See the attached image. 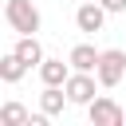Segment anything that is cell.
Masks as SVG:
<instances>
[{
  "label": "cell",
  "instance_id": "3",
  "mask_svg": "<svg viewBox=\"0 0 126 126\" xmlns=\"http://www.w3.org/2000/svg\"><path fill=\"white\" fill-rule=\"evenodd\" d=\"M94 75H98L102 87H118V83L126 79V51H122V47H102Z\"/></svg>",
  "mask_w": 126,
  "mask_h": 126
},
{
  "label": "cell",
  "instance_id": "11",
  "mask_svg": "<svg viewBox=\"0 0 126 126\" xmlns=\"http://www.w3.org/2000/svg\"><path fill=\"white\" fill-rule=\"evenodd\" d=\"M28 118H32V110L24 102H4L0 106V122L4 126H28Z\"/></svg>",
  "mask_w": 126,
  "mask_h": 126
},
{
  "label": "cell",
  "instance_id": "5",
  "mask_svg": "<svg viewBox=\"0 0 126 126\" xmlns=\"http://www.w3.org/2000/svg\"><path fill=\"white\" fill-rule=\"evenodd\" d=\"M87 118H91V126H122V122H126V110H122L110 94H98V98L87 106Z\"/></svg>",
  "mask_w": 126,
  "mask_h": 126
},
{
  "label": "cell",
  "instance_id": "4",
  "mask_svg": "<svg viewBox=\"0 0 126 126\" xmlns=\"http://www.w3.org/2000/svg\"><path fill=\"white\" fill-rule=\"evenodd\" d=\"M106 8L98 4V0H79V8H75V28L83 32V35H98L102 28H106Z\"/></svg>",
  "mask_w": 126,
  "mask_h": 126
},
{
  "label": "cell",
  "instance_id": "12",
  "mask_svg": "<svg viewBox=\"0 0 126 126\" xmlns=\"http://www.w3.org/2000/svg\"><path fill=\"white\" fill-rule=\"evenodd\" d=\"M98 4H102V8L110 12V16H118V12H126V0H98Z\"/></svg>",
  "mask_w": 126,
  "mask_h": 126
},
{
  "label": "cell",
  "instance_id": "8",
  "mask_svg": "<svg viewBox=\"0 0 126 126\" xmlns=\"http://www.w3.org/2000/svg\"><path fill=\"white\" fill-rule=\"evenodd\" d=\"M98 55H102V51H98L94 43H75V47L67 51V59H71L75 71H94V67H98Z\"/></svg>",
  "mask_w": 126,
  "mask_h": 126
},
{
  "label": "cell",
  "instance_id": "2",
  "mask_svg": "<svg viewBox=\"0 0 126 126\" xmlns=\"http://www.w3.org/2000/svg\"><path fill=\"white\" fill-rule=\"evenodd\" d=\"M98 75L94 71H71V79L63 83V91H67V98H71V106H91L94 98H98Z\"/></svg>",
  "mask_w": 126,
  "mask_h": 126
},
{
  "label": "cell",
  "instance_id": "10",
  "mask_svg": "<svg viewBox=\"0 0 126 126\" xmlns=\"http://www.w3.org/2000/svg\"><path fill=\"white\" fill-rule=\"evenodd\" d=\"M28 71H32V67H28V63H24V59H20L16 51L0 55V79H4V83H20V79H24Z\"/></svg>",
  "mask_w": 126,
  "mask_h": 126
},
{
  "label": "cell",
  "instance_id": "1",
  "mask_svg": "<svg viewBox=\"0 0 126 126\" xmlns=\"http://www.w3.org/2000/svg\"><path fill=\"white\" fill-rule=\"evenodd\" d=\"M4 24L16 35H35L43 28V12L32 0H4Z\"/></svg>",
  "mask_w": 126,
  "mask_h": 126
},
{
  "label": "cell",
  "instance_id": "7",
  "mask_svg": "<svg viewBox=\"0 0 126 126\" xmlns=\"http://www.w3.org/2000/svg\"><path fill=\"white\" fill-rule=\"evenodd\" d=\"M12 51H16V55H20V59H24L32 71H39V63L47 59V55H43V43H39V35H16V47H12Z\"/></svg>",
  "mask_w": 126,
  "mask_h": 126
},
{
  "label": "cell",
  "instance_id": "6",
  "mask_svg": "<svg viewBox=\"0 0 126 126\" xmlns=\"http://www.w3.org/2000/svg\"><path fill=\"white\" fill-rule=\"evenodd\" d=\"M71 71H75V67H71V59L63 63V59L47 55V59L39 63V83H43V87H63V83L71 79Z\"/></svg>",
  "mask_w": 126,
  "mask_h": 126
},
{
  "label": "cell",
  "instance_id": "9",
  "mask_svg": "<svg viewBox=\"0 0 126 126\" xmlns=\"http://www.w3.org/2000/svg\"><path fill=\"white\" fill-rule=\"evenodd\" d=\"M63 106H71V98H67L63 87H43L39 91V110H47L55 118V114H63Z\"/></svg>",
  "mask_w": 126,
  "mask_h": 126
}]
</instances>
